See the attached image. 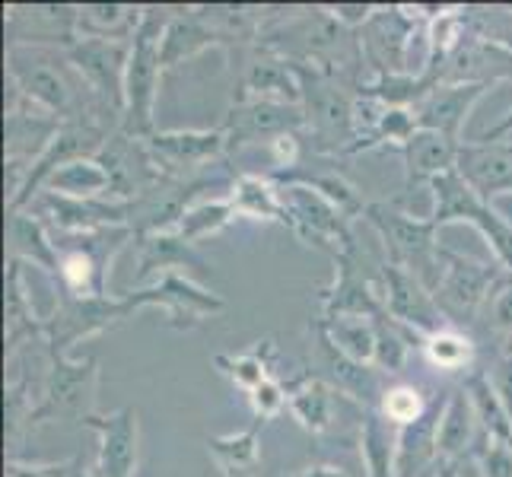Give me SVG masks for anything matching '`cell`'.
I'll list each match as a JSON object with an SVG mask.
<instances>
[{"mask_svg":"<svg viewBox=\"0 0 512 477\" xmlns=\"http://www.w3.org/2000/svg\"><path fill=\"white\" fill-rule=\"evenodd\" d=\"M99 360H70L64 353H48V373L42 395L32 411V430L48 420H86L96 414Z\"/></svg>","mask_w":512,"mask_h":477,"instance_id":"obj_9","label":"cell"},{"mask_svg":"<svg viewBox=\"0 0 512 477\" xmlns=\"http://www.w3.org/2000/svg\"><path fill=\"white\" fill-rule=\"evenodd\" d=\"M478 458L484 477H512V446L484 436V443L478 446Z\"/></svg>","mask_w":512,"mask_h":477,"instance_id":"obj_48","label":"cell"},{"mask_svg":"<svg viewBox=\"0 0 512 477\" xmlns=\"http://www.w3.org/2000/svg\"><path fill=\"white\" fill-rule=\"evenodd\" d=\"M42 191L64 194V198H109L112 201V179L96 156L74 159V163L61 166Z\"/></svg>","mask_w":512,"mask_h":477,"instance_id":"obj_38","label":"cell"},{"mask_svg":"<svg viewBox=\"0 0 512 477\" xmlns=\"http://www.w3.org/2000/svg\"><path fill=\"white\" fill-rule=\"evenodd\" d=\"M379 271L385 284V312L392 315L401 328L414 331L420 341L449 328V318L436 306V296L427 284H420L414 274H408L392 261H382Z\"/></svg>","mask_w":512,"mask_h":477,"instance_id":"obj_18","label":"cell"},{"mask_svg":"<svg viewBox=\"0 0 512 477\" xmlns=\"http://www.w3.org/2000/svg\"><path fill=\"white\" fill-rule=\"evenodd\" d=\"M439 258H443V280L433 290L436 306L443 309L449 325L471 328L487 306L490 293H500V287L512 274L500 261H478L452 249H443Z\"/></svg>","mask_w":512,"mask_h":477,"instance_id":"obj_7","label":"cell"},{"mask_svg":"<svg viewBox=\"0 0 512 477\" xmlns=\"http://www.w3.org/2000/svg\"><path fill=\"white\" fill-rule=\"evenodd\" d=\"M274 363H277V344L274 338H258L252 347H245L239 353H217L214 366L233 382L236 388L255 392L261 382L274 379Z\"/></svg>","mask_w":512,"mask_h":477,"instance_id":"obj_34","label":"cell"},{"mask_svg":"<svg viewBox=\"0 0 512 477\" xmlns=\"http://www.w3.org/2000/svg\"><path fill=\"white\" fill-rule=\"evenodd\" d=\"M423 353H427V360L436 366V369H446V373H462V369H471V360H474V341L462 328H443L430 334V338L420 341Z\"/></svg>","mask_w":512,"mask_h":477,"instance_id":"obj_43","label":"cell"},{"mask_svg":"<svg viewBox=\"0 0 512 477\" xmlns=\"http://www.w3.org/2000/svg\"><path fill=\"white\" fill-rule=\"evenodd\" d=\"M433 191V214L430 220L436 226H446L455 220H465L471 223L478 233L487 239V245L497 255V261L512 274V223L500 214L497 207L490 201H484L478 191H474L458 169L439 175V179L430 182Z\"/></svg>","mask_w":512,"mask_h":477,"instance_id":"obj_8","label":"cell"},{"mask_svg":"<svg viewBox=\"0 0 512 477\" xmlns=\"http://www.w3.org/2000/svg\"><path fill=\"white\" fill-rule=\"evenodd\" d=\"M306 131L303 105L290 102H271V99H245L233 102L223 121L226 134V156L239 153L242 147L252 144H274L280 137H290Z\"/></svg>","mask_w":512,"mask_h":477,"instance_id":"obj_13","label":"cell"},{"mask_svg":"<svg viewBox=\"0 0 512 477\" xmlns=\"http://www.w3.org/2000/svg\"><path fill=\"white\" fill-rule=\"evenodd\" d=\"M287 477H350L344 468H334V465H312V468H303L296 474H287Z\"/></svg>","mask_w":512,"mask_h":477,"instance_id":"obj_53","label":"cell"},{"mask_svg":"<svg viewBox=\"0 0 512 477\" xmlns=\"http://www.w3.org/2000/svg\"><path fill=\"white\" fill-rule=\"evenodd\" d=\"M277 188L287 210V229H293L306 245H315V249L334 258L344 245L353 242L350 220L334 204H328L315 188L303 182H277Z\"/></svg>","mask_w":512,"mask_h":477,"instance_id":"obj_12","label":"cell"},{"mask_svg":"<svg viewBox=\"0 0 512 477\" xmlns=\"http://www.w3.org/2000/svg\"><path fill=\"white\" fill-rule=\"evenodd\" d=\"M395 449H398V436H392V423L379 411H363L360 452H363L366 477H395Z\"/></svg>","mask_w":512,"mask_h":477,"instance_id":"obj_39","label":"cell"},{"mask_svg":"<svg viewBox=\"0 0 512 477\" xmlns=\"http://www.w3.org/2000/svg\"><path fill=\"white\" fill-rule=\"evenodd\" d=\"M268 179H274V182H303V185L315 188L328 204L338 207L347 220L363 217V210H366V204H363V198H360V191L353 188V185L344 179V175H338V172H315V175H268Z\"/></svg>","mask_w":512,"mask_h":477,"instance_id":"obj_42","label":"cell"},{"mask_svg":"<svg viewBox=\"0 0 512 477\" xmlns=\"http://www.w3.org/2000/svg\"><path fill=\"white\" fill-rule=\"evenodd\" d=\"M312 331V347H309V366L312 376L325 379L331 388H338L341 395H347L350 401H357L366 411H379L382 395L388 392V376L379 366H366L350 360L344 350H338V344L331 341V334L325 331V325L315 318Z\"/></svg>","mask_w":512,"mask_h":477,"instance_id":"obj_11","label":"cell"},{"mask_svg":"<svg viewBox=\"0 0 512 477\" xmlns=\"http://www.w3.org/2000/svg\"><path fill=\"white\" fill-rule=\"evenodd\" d=\"M490 382H493V392L503 401V408L512 420V353H506L503 360H497V366L490 369Z\"/></svg>","mask_w":512,"mask_h":477,"instance_id":"obj_49","label":"cell"},{"mask_svg":"<svg viewBox=\"0 0 512 477\" xmlns=\"http://www.w3.org/2000/svg\"><path fill=\"white\" fill-rule=\"evenodd\" d=\"M443 404L446 395L433 398L427 414L408 423V427H401L398 449H395V477H423L433 465L439 468L436 433H439V417H443Z\"/></svg>","mask_w":512,"mask_h":477,"instance_id":"obj_29","label":"cell"},{"mask_svg":"<svg viewBox=\"0 0 512 477\" xmlns=\"http://www.w3.org/2000/svg\"><path fill=\"white\" fill-rule=\"evenodd\" d=\"M347 404H357V401H350L338 388H331L325 379L312 373L287 385V411L293 414L299 427L312 436L334 430V423L341 420V408H347Z\"/></svg>","mask_w":512,"mask_h":477,"instance_id":"obj_25","label":"cell"},{"mask_svg":"<svg viewBox=\"0 0 512 477\" xmlns=\"http://www.w3.org/2000/svg\"><path fill=\"white\" fill-rule=\"evenodd\" d=\"M319 322L331 334V341L338 344V350H344L350 360L376 366V328H373V318L347 315V318H328V322H325V318H319Z\"/></svg>","mask_w":512,"mask_h":477,"instance_id":"obj_41","label":"cell"},{"mask_svg":"<svg viewBox=\"0 0 512 477\" xmlns=\"http://www.w3.org/2000/svg\"><path fill=\"white\" fill-rule=\"evenodd\" d=\"M207 48H226V42H223V35L204 20L198 7H188L185 13L169 16V23L163 29V42H160L163 67L182 64Z\"/></svg>","mask_w":512,"mask_h":477,"instance_id":"obj_31","label":"cell"},{"mask_svg":"<svg viewBox=\"0 0 512 477\" xmlns=\"http://www.w3.org/2000/svg\"><path fill=\"white\" fill-rule=\"evenodd\" d=\"M7 242H10V261L16 264H35L45 274H58V242L48 236V226L32 210H13L7 220Z\"/></svg>","mask_w":512,"mask_h":477,"instance_id":"obj_30","label":"cell"},{"mask_svg":"<svg viewBox=\"0 0 512 477\" xmlns=\"http://www.w3.org/2000/svg\"><path fill=\"white\" fill-rule=\"evenodd\" d=\"M506 137H512V109H509V115L500 121L497 128H490V131H484L478 137V144H497V140H506Z\"/></svg>","mask_w":512,"mask_h":477,"instance_id":"obj_52","label":"cell"},{"mask_svg":"<svg viewBox=\"0 0 512 477\" xmlns=\"http://www.w3.org/2000/svg\"><path fill=\"white\" fill-rule=\"evenodd\" d=\"M128 239H137L131 226L96 229L83 236H61L58 239V274L55 293L70 296H105L109 293V271L115 255L125 249Z\"/></svg>","mask_w":512,"mask_h":477,"instance_id":"obj_6","label":"cell"},{"mask_svg":"<svg viewBox=\"0 0 512 477\" xmlns=\"http://www.w3.org/2000/svg\"><path fill=\"white\" fill-rule=\"evenodd\" d=\"M156 166L172 179H194V175L210 172V166L226 156V134L214 131H153L147 140Z\"/></svg>","mask_w":512,"mask_h":477,"instance_id":"obj_16","label":"cell"},{"mask_svg":"<svg viewBox=\"0 0 512 477\" xmlns=\"http://www.w3.org/2000/svg\"><path fill=\"white\" fill-rule=\"evenodd\" d=\"M322 315L319 318H379L385 315V290L373 284V277L363 268L360 245L353 239L350 245L334 255V284L319 293Z\"/></svg>","mask_w":512,"mask_h":477,"instance_id":"obj_14","label":"cell"},{"mask_svg":"<svg viewBox=\"0 0 512 477\" xmlns=\"http://www.w3.org/2000/svg\"><path fill=\"white\" fill-rule=\"evenodd\" d=\"M32 214H39L45 226L58 229L61 236H83L96 229L131 226L134 207L131 201H109V198H64V194L42 191L32 204Z\"/></svg>","mask_w":512,"mask_h":477,"instance_id":"obj_15","label":"cell"},{"mask_svg":"<svg viewBox=\"0 0 512 477\" xmlns=\"http://www.w3.org/2000/svg\"><path fill=\"white\" fill-rule=\"evenodd\" d=\"M497 83H439L436 90L423 99L414 115H417V128H427V131H439L458 144L462 140V128L478 102L487 90H493Z\"/></svg>","mask_w":512,"mask_h":477,"instance_id":"obj_23","label":"cell"},{"mask_svg":"<svg viewBox=\"0 0 512 477\" xmlns=\"http://www.w3.org/2000/svg\"><path fill=\"white\" fill-rule=\"evenodd\" d=\"M137 309H147L144 290L125 293V296H70L58 293L55 296V309L45 315V344L48 353H64L86 341L96 338V334L109 331L121 325L125 318H131Z\"/></svg>","mask_w":512,"mask_h":477,"instance_id":"obj_5","label":"cell"},{"mask_svg":"<svg viewBox=\"0 0 512 477\" xmlns=\"http://www.w3.org/2000/svg\"><path fill=\"white\" fill-rule=\"evenodd\" d=\"M140 20H144V7H134V4H83L80 7V35L128 42L137 35Z\"/></svg>","mask_w":512,"mask_h":477,"instance_id":"obj_37","label":"cell"},{"mask_svg":"<svg viewBox=\"0 0 512 477\" xmlns=\"http://www.w3.org/2000/svg\"><path fill=\"white\" fill-rule=\"evenodd\" d=\"M436 395H423L420 388L414 385H388V392L382 395V404H379V414L392 423V427H408V423L420 420L423 414L430 411Z\"/></svg>","mask_w":512,"mask_h":477,"instance_id":"obj_46","label":"cell"},{"mask_svg":"<svg viewBox=\"0 0 512 477\" xmlns=\"http://www.w3.org/2000/svg\"><path fill=\"white\" fill-rule=\"evenodd\" d=\"M131 45L115 42V39H80L64 51L70 67L77 70V77L86 83V93L99 105L102 115H112L118 125L125 118V80H128V61H131Z\"/></svg>","mask_w":512,"mask_h":477,"instance_id":"obj_10","label":"cell"},{"mask_svg":"<svg viewBox=\"0 0 512 477\" xmlns=\"http://www.w3.org/2000/svg\"><path fill=\"white\" fill-rule=\"evenodd\" d=\"M458 150L462 144L439 131L417 128L411 134L408 144L401 147L404 156V191H417L420 185H427L439 175H446L458 166Z\"/></svg>","mask_w":512,"mask_h":477,"instance_id":"obj_28","label":"cell"},{"mask_svg":"<svg viewBox=\"0 0 512 477\" xmlns=\"http://www.w3.org/2000/svg\"><path fill=\"white\" fill-rule=\"evenodd\" d=\"M7 77L20 99H26L35 109L55 115L58 121L74 118H96L105 125V115L99 105L83 99V80L70 67L64 51L39 45H13L7 48Z\"/></svg>","mask_w":512,"mask_h":477,"instance_id":"obj_1","label":"cell"},{"mask_svg":"<svg viewBox=\"0 0 512 477\" xmlns=\"http://www.w3.org/2000/svg\"><path fill=\"white\" fill-rule=\"evenodd\" d=\"M293 64V61H290ZM303 90V115L306 131L312 137V150L322 156H347V150L357 144V86H350L338 77L312 64H293Z\"/></svg>","mask_w":512,"mask_h":477,"instance_id":"obj_2","label":"cell"},{"mask_svg":"<svg viewBox=\"0 0 512 477\" xmlns=\"http://www.w3.org/2000/svg\"><path fill=\"white\" fill-rule=\"evenodd\" d=\"M64 121L35 109L26 99L13 96V105L4 118V137H7V163L23 166L29 175V166L42 156V150L51 144V137L61 131Z\"/></svg>","mask_w":512,"mask_h":477,"instance_id":"obj_24","label":"cell"},{"mask_svg":"<svg viewBox=\"0 0 512 477\" xmlns=\"http://www.w3.org/2000/svg\"><path fill=\"white\" fill-rule=\"evenodd\" d=\"M67 477H96V474L83 468V458H74V468H70V474H67Z\"/></svg>","mask_w":512,"mask_h":477,"instance_id":"obj_54","label":"cell"},{"mask_svg":"<svg viewBox=\"0 0 512 477\" xmlns=\"http://www.w3.org/2000/svg\"><path fill=\"white\" fill-rule=\"evenodd\" d=\"M455 169L484 201L512 191V137L497 144H462Z\"/></svg>","mask_w":512,"mask_h":477,"instance_id":"obj_27","label":"cell"},{"mask_svg":"<svg viewBox=\"0 0 512 477\" xmlns=\"http://www.w3.org/2000/svg\"><path fill=\"white\" fill-rule=\"evenodd\" d=\"M7 35L13 45H39V48H61L67 51L80 35V7H58V4H10L7 7Z\"/></svg>","mask_w":512,"mask_h":477,"instance_id":"obj_19","label":"cell"},{"mask_svg":"<svg viewBox=\"0 0 512 477\" xmlns=\"http://www.w3.org/2000/svg\"><path fill=\"white\" fill-rule=\"evenodd\" d=\"M261 420L252 417V427L226 436H207V452L214 455L223 477H252L261 462Z\"/></svg>","mask_w":512,"mask_h":477,"instance_id":"obj_35","label":"cell"},{"mask_svg":"<svg viewBox=\"0 0 512 477\" xmlns=\"http://www.w3.org/2000/svg\"><path fill=\"white\" fill-rule=\"evenodd\" d=\"M363 220L379 233L388 252L385 261H392L408 274H414L420 284H427L430 290L439 287V280H443V258H439L443 245L436 242L439 226L430 217L417 220L411 214H404V210H398L395 204L373 201V204H366Z\"/></svg>","mask_w":512,"mask_h":477,"instance_id":"obj_3","label":"cell"},{"mask_svg":"<svg viewBox=\"0 0 512 477\" xmlns=\"http://www.w3.org/2000/svg\"><path fill=\"white\" fill-rule=\"evenodd\" d=\"M490 325L497 331H512V277L500 287V293L493 296L490 306Z\"/></svg>","mask_w":512,"mask_h":477,"instance_id":"obj_51","label":"cell"},{"mask_svg":"<svg viewBox=\"0 0 512 477\" xmlns=\"http://www.w3.org/2000/svg\"><path fill=\"white\" fill-rule=\"evenodd\" d=\"M236 220V207L229 198H220V201H201L194 204L188 214L182 217V223L175 226V233L185 236L188 242H201L207 236L220 233L229 223Z\"/></svg>","mask_w":512,"mask_h":477,"instance_id":"obj_45","label":"cell"},{"mask_svg":"<svg viewBox=\"0 0 512 477\" xmlns=\"http://www.w3.org/2000/svg\"><path fill=\"white\" fill-rule=\"evenodd\" d=\"M417 16L408 13V7H385L379 4L369 23L360 29V48L363 61L382 74H411L408 70V48L417 29Z\"/></svg>","mask_w":512,"mask_h":477,"instance_id":"obj_17","label":"cell"},{"mask_svg":"<svg viewBox=\"0 0 512 477\" xmlns=\"http://www.w3.org/2000/svg\"><path fill=\"white\" fill-rule=\"evenodd\" d=\"M236 207V217H252V220H271L287 226V210L280 201V188L268 175H236L233 191L226 194Z\"/></svg>","mask_w":512,"mask_h":477,"instance_id":"obj_36","label":"cell"},{"mask_svg":"<svg viewBox=\"0 0 512 477\" xmlns=\"http://www.w3.org/2000/svg\"><path fill=\"white\" fill-rule=\"evenodd\" d=\"M462 385L468 388V395L474 401V411H478L484 436L512 446V420H509V414L503 408V401L497 398V392H493L490 376L484 373V369H471Z\"/></svg>","mask_w":512,"mask_h":477,"instance_id":"obj_40","label":"cell"},{"mask_svg":"<svg viewBox=\"0 0 512 477\" xmlns=\"http://www.w3.org/2000/svg\"><path fill=\"white\" fill-rule=\"evenodd\" d=\"M373 328H376V366L385 376H398L404 369V363H408L411 341L417 338V334L401 328L388 312L373 318Z\"/></svg>","mask_w":512,"mask_h":477,"instance_id":"obj_44","label":"cell"},{"mask_svg":"<svg viewBox=\"0 0 512 477\" xmlns=\"http://www.w3.org/2000/svg\"><path fill=\"white\" fill-rule=\"evenodd\" d=\"M147 306H160L175 331H191L207 318L226 309V299L220 293H210L201 284H194L191 277L172 271L156 280L153 287L144 290Z\"/></svg>","mask_w":512,"mask_h":477,"instance_id":"obj_20","label":"cell"},{"mask_svg":"<svg viewBox=\"0 0 512 477\" xmlns=\"http://www.w3.org/2000/svg\"><path fill=\"white\" fill-rule=\"evenodd\" d=\"M433 477H458V465H439Z\"/></svg>","mask_w":512,"mask_h":477,"instance_id":"obj_55","label":"cell"},{"mask_svg":"<svg viewBox=\"0 0 512 477\" xmlns=\"http://www.w3.org/2000/svg\"><path fill=\"white\" fill-rule=\"evenodd\" d=\"M166 10L160 7H144V20L134 35L131 45V61H128V80H125V118H121V131L147 140L156 125V93H160V77H163V55H160V42H163V29L169 23Z\"/></svg>","mask_w":512,"mask_h":477,"instance_id":"obj_4","label":"cell"},{"mask_svg":"<svg viewBox=\"0 0 512 477\" xmlns=\"http://www.w3.org/2000/svg\"><path fill=\"white\" fill-rule=\"evenodd\" d=\"M74 462H61V465H32V462H7V477H67Z\"/></svg>","mask_w":512,"mask_h":477,"instance_id":"obj_50","label":"cell"},{"mask_svg":"<svg viewBox=\"0 0 512 477\" xmlns=\"http://www.w3.org/2000/svg\"><path fill=\"white\" fill-rule=\"evenodd\" d=\"M99 433L96 477H134L140 462V423L134 408H121L115 414H93L83 420Z\"/></svg>","mask_w":512,"mask_h":477,"instance_id":"obj_21","label":"cell"},{"mask_svg":"<svg viewBox=\"0 0 512 477\" xmlns=\"http://www.w3.org/2000/svg\"><path fill=\"white\" fill-rule=\"evenodd\" d=\"M45 341V315L35 312L23 284V264L10 261L7 271V357H13L26 341Z\"/></svg>","mask_w":512,"mask_h":477,"instance_id":"obj_33","label":"cell"},{"mask_svg":"<svg viewBox=\"0 0 512 477\" xmlns=\"http://www.w3.org/2000/svg\"><path fill=\"white\" fill-rule=\"evenodd\" d=\"M484 443V430L474 401L465 385H455L446 395L443 417H439V433H436V449H439V465H458L462 458Z\"/></svg>","mask_w":512,"mask_h":477,"instance_id":"obj_26","label":"cell"},{"mask_svg":"<svg viewBox=\"0 0 512 477\" xmlns=\"http://www.w3.org/2000/svg\"><path fill=\"white\" fill-rule=\"evenodd\" d=\"M137 245H140V271H137L140 280L156 274V271H160V277H166V274L179 271V268H194L198 274L210 271V264L198 252H194V242L179 236L175 229L140 236Z\"/></svg>","mask_w":512,"mask_h":477,"instance_id":"obj_32","label":"cell"},{"mask_svg":"<svg viewBox=\"0 0 512 477\" xmlns=\"http://www.w3.org/2000/svg\"><path fill=\"white\" fill-rule=\"evenodd\" d=\"M249 401H252V414H255V420L268 423V420H274L280 411L287 408V385L274 376V379H268V382H261V385L255 388V392H249Z\"/></svg>","mask_w":512,"mask_h":477,"instance_id":"obj_47","label":"cell"},{"mask_svg":"<svg viewBox=\"0 0 512 477\" xmlns=\"http://www.w3.org/2000/svg\"><path fill=\"white\" fill-rule=\"evenodd\" d=\"M245 99H271V102L299 105L303 90H299V77L293 64L287 58L274 55L271 48L255 42V48L249 51V58L242 64L233 102H245Z\"/></svg>","mask_w":512,"mask_h":477,"instance_id":"obj_22","label":"cell"}]
</instances>
